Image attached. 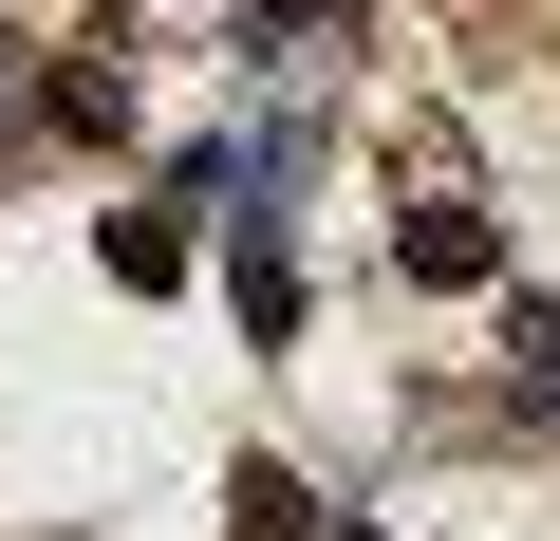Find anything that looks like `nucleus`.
<instances>
[{
    "instance_id": "nucleus-2",
    "label": "nucleus",
    "mask_w": 560,
    "mask_h": 541,
    "mask_svg": "<svg viewBox=\"0 0 560 541\" xmlns=\"http://www.w3.org/2000/svg\"><path fill=\"white\" fill-rule=\"evenodd\" d=\"M504 355H523V374H560V299H523V318H504Z\"/></svg>"
},
{
    "instance_id": "nucleus-1",
    "label": "nucleus",
    "mask_w": 560,
    "mask_h": 541,
    "mask_svg": "<svg viewBox=\"0 0 560 541\" xmlns=\"http://www.w3.org/2000/svg\"><path fill=\"white\" fill-rule=\"evenodd\" d=\"M393 261H411V281H486V205H393Z\"/></svg>"
}]
</instances>
